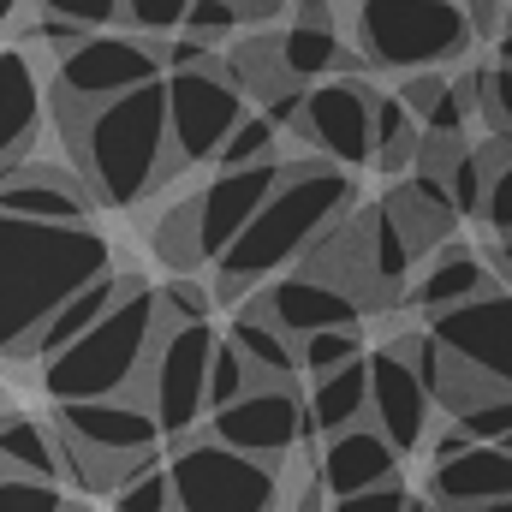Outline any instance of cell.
<instances>
[{
	"instance_id": "44",
	"label": "cell",
	"mask_w": 512,
	"mask_h": 512,
	"mask_svg": "<svg viewBox=\"0 0 512 512\" xmlns=\"http://www.w3.org/2000/svg\"><path fill=\"white\" fill-rule=\"evenodd\" d=\"M334 512H411L405 483H387L376 495H352V501H334Z\"/></svg>"
},
{
	"instance_id": "35",
	"label": "cell",
	"mask_w": 512,
	"mask_h": 512,
	"mask_svg": "<svg viewBox=\"0 0 512 512\" xmlns=\"http://www.w3.org/2000/svg\"><path fill=\"white\" fill-rule=\"evenodd\" d=\"M161 316H167V334L173 328H215V298L197 280H167L161 286Z\"/></svg>"
},
{
	"instance_id": "39",
	"label": "cell",
	"mask_w": 512,
	"mask_h": 512,
	"mask_svg": "<svg viewBox=\"0 0 512 512\" xmlns=\"http://www.w3.org/2000/svg\"><path fill=\"white\" fill-rule=\"evenodd\" d=\"M114 512H173V477H167V465L155 459L149 471H137L126 489L114 495Z\"/></svg>"
},
{
	"instance_id": "17",
	"label": "cell",
	"mask_w": 512,
	"mask_h": 512,
	"mask_svg": "<svg viewBox=\"0 0 512 512\" xmlns=\"http://www.w3.org/2000/svg\"><path fill=\"white\" fill-rule=\"evenodd\" d=\"M0 215L36 227H90V191L48 161H24L0 173Z\"/></svg>"
},
{
	"instance_id": "51",
	"label": "cell",
	"mask_w": 512,
	"mask_h": 512,
	"mask_svg": "<svg viewBox=\"0 0 512 512\" xmlns=\"http://www.w3.org/2000/svg\"><path fill=\"white\" fill-rule=\"evenodd\" d=\"M411 512H441L435 501H411Z\"/></svg>"
},
{
	"instance_id": "46",
	"label": "cell",
	"mask_w": 512,
	"mask_h": 512,
	"mask_svg": "<svg viewBox=\"0 0 512 512\" xmlns=\"http://www.w3.org/2000/svg\"><path fill=\"white\" fill-rule=\"evenodd\" d=\"M239 12H245V24H256V18H274V12H286L292 0H233Z\"/></svg>"
},
{
	"instance_id": "25",
	"label": "cell",
	"mask_w": 512,
	"mask_h": 512,
	"mask_svg": "<svg viewBox=\"0 0 512 512\" xmlns=\"http://www.w3.org/2000/svg\"><path fill=\"white\" fill-rule=\"evenodd\" d=\"M358 423H370V358L322 376L316 393H310V429H322L328 441L346 435V429H358Z\"/></svg>"
},
{
	"instance_id": "42",
	"label": "cell",
	"mask_w": 512,
	"mask_h": 512,
	"mask_svg": "<svg viewBox=\"0 0 512 512\" xmlns=\"http://www.w3.org/2000/svg\"><path fill=\"white\" fill-rule=\"evenodd\" d=\"M447 84H453L447 72H417V78H405V84H399V102H405L417 120H429V114H435V102L447 96Z\"/></svg>"
},
{
	"instance_id": "22",
	"label": "cell",
	"mask_w": 512,
	"mask_h": 512,
	"mask_svg": "<svg viewBox=\"0 0 512 512\" xmlns=\"http://www.w3.org/2000/svg\"><path fill=\"white\" fill-rule=\"evenodd\" d=\"M131 286H137V274H120V268H114V274H102L96 286H84L78 298H66V304L48 316V328L36 334L30 358H42V364H48V358H60L66 346H78V340H84V334H90V328H96V322L120 304V298H126Z\"/></svg>"
},
{
	"instance_id": "6",
	"label": "cell",
	"mask_w": 512,
	"mask_h": 512,
	"mask_svg": "<svg viewBox=\"0 0 512 512\" xmlns=\"http://www.w3.org/2000/svg\"><path fill=\"white\" fill-rule=\"evenodd\" d=\"M167 477L173 512H280V471L221 447L209 429L173 447Z\"/></svg>"
},
{
	"instance_id": "8",
	"label": "cell",
	"mask_w": 512,
	"mask_h": 512,
	"mask_svg": "<svg viewBox=\"0 0 512 512\" xmlns=\"http://www.w3.org/2000/svg\"><path fill=\"white\" fill-rule=\"evenodd\" d=\"M245 114H251V102L227 78V54H221V66H203V72H167V120H173L179 167H215L227 137L245 126Z\"/></svg>"
},
{
	"instance_id": "40",
	"label": "cell",
	"mask_w": 512,
	"mask_h": 512,
	"mask_svg": "<svg viewBox=\"0 0 512 512\" xmlns=\"http://www.w3.org/2000/svg\"><path fill=\"white\" fill-rule=\"evenodd\" d=\"M36 6H42V18H66L90 36H108L114 18H126V0H36Z\"/></svg>"
},
{
	"instance_id": "3",
	"label": "cell",
	"mask_w": 512,
	"mask_h": 512,
	"mask_svg": "<svg viewBox=\"0 0 512 512\" xmlns=\"http://www.w3.org/2000/svg\"><path fill=\"white\" fill-rule=\"evenodd\" d=\"M352 197H358V185L334 161H286V179L268 197V209L245 227V239L221 256V298H245L251 286L274 280L298 256H310L352 215Z\"/></svg>"
},
{
	"instance_id": "12",
	"label": "cell",
	"mask_w": 512,
	"mask_h": 512,
	"mask_svg": "<svg viewBox=\"0 0 512 512\" xmlns=\"http://www.w3.org/2000/svg\"><path fill=\"white\" fill-rule=\"evenodd\" d=\"M304 423H310V411H304L298 387L292 382H256L239 405H227V411L209 417V435H215L221 447L245 453V459L280 465V459L298 447Z\"/></svg>"
},
{
	"instance_id": "34",
	"label": "cell",
	"mask_w": 512,
	"mask_h": 512,
	"mask_svg": "<svg viewBox=\"0 0 512 512\" xmlns=\"http://www.w3.org/2000/svg\"><path fill=\"white\" fill-rule=\"evenodd\" d=\"M185 12H191V0H126V24H131V36H143V42L185 36Z\"/></svg>"
},
{
	"instance_id": "49",
	"label": "cell",
	"mask_w": 512,
	"mask_h": 512,
	"mask_svg": "<svg viewBox=\"0 0 512 512\" xmlns=\"http://www.w3.org/2000/svg\"><path fill=\"white\" fill-rule=\"evenodd\" d=\"M501 66H512V24H507V36H501Z\"/></svg>"
},
{
	"instance_id": "18",
	"label": "cell",
	"mask_w": 512,
	"mask_h": 512,
	"mask_svg": "<svg viewBox=\"0 0 512 512\" xmlns=\"http://www.w3.org/2000/svg\"><path fill=\"white\" fill-rule=\"evenodd\" d=\"M316 483L328 489V501H352V495H376L387 483H399V453L376 423H358L334 441H322V465Z\"/></svg>"
},
{
	"instance_id": "27",
	"label": "cell",
	"mask_w": 512,
	"mask_h": 512,
	"mask_svg": "<svg viewBox=\"0 0 512 512\" xmlns=\"http://www.w3.org/2000/svg\"><path fill=\"white\" fill-rule=\"evenodd\" d=\"M227 78L245 90V102L256 96V108H268L280 90H292V78H286V66H280V36H245V42H233Z\"/></svg>"
},
{
	"instance_id": "16",
	"label": "cell",
	"mask_w": 512,
	"mask_h": 512,
	"mask_svg": "<svg viewBox=\"0 0 512 512\" xmlns=\"http://www.w3.org/2000/svg\"><path fill=\"white\" fill-rule=\"evenodd\" d=\"M256 304L292 340H310V334H328V328H358V310H364L358 292H346V286H334L322 274H304V268L274 280L268 292H256Z\"/></svg>"
},
{
	"instance_id": "31",
	"label": "cell",
	"mask_w": 512,
	"mask_h": 512,
	"mask_svg": "<svg viewBox=\"0 0 512 512\" xmlns=\"http://www.w3.org/2000/svg\"><path fill=\"white\" fill-rule=\"evenodd\" d=\"M274 143H280V131L268 126V114H245V126L227 137V149H221L215 173H245V167H262V161H280V155H274Z\"/></svg>"
},
{
	"instance_id": "10",
	"label": "cell",
	"mask_w": 512,
	"mask_h": 512,
	"mask_svg": "<svg viewBox=\"0 0 512 512\" xmlns=\"http://www.w3.org/2000/svg\"><path fill=\"white\" fill-rule=\"evenodd\" d=\"M435 346L447 352V364L459 376H471L489 393H512V292H483L447 316L429 322Z\"/></svg>"
},
{
	"instance_id": "43",
	"label": "cell",
	"mask_w": 512,
	"mask_h": 512,
	"mask_svg": "<svg viewBox=\"0 0 512 512\" xmlns=\"http://www.w3.org/2000/svg\"><path fill=\"white\" fill-rule=\"evenodd\" d=\"M483 221L501 233V239H512V161L495 173V185H489V203H483Z\"/></svg>"
},
{
	"instance_id": "7",
	"label": "cell",
	"mask_w": 512,
	"mask_h": 512,
	"mask_svg": "<svg viewBox=\"0 0 512 512\" xmlns=\"http://www.w3.org/2000/svg\"><path fill=\"white\" fill-rule=\"evenodd\" d=\"M221 340L227 334H215V328H173V334H161V346L143 370L137 399L155 411V423L173 447L203 435V423H209V370H215Z\"/></svg>"
},
{
	"instance_id": "48",
	"label": "cell",
	"mask_w": 512,
	"mask_h": 512,
	"mask_svg": "<svg viewBox=\"0 0 512 512\" xmlns=\"http://www.w3.org/2000/svg\"><path fill=\"white\" fill-rule=\"evenodd\" d=\"M18 12H24V0H0V30H6V24H12Z\"/></svg>"
},
{
	"instance_id": "29",
	"label": "cell",
	"mask_w": 512,
	"mask_h": 512,
	"mask_svg": "<svg viewBox=\"0 0 512 512\" xmlns=\"http://www.w3.org/2000/svg\"><path fill=\"white\" fill-rule=\"evenodd\" d=\"M417 149H423V120L399 96H376V167L411 179L417 173Z\"/></svg>"
},
{
	"instance_id": "2",
	"label": "cell",
	"mask_w": 512,
	"mask_h": 512,
	"mask_svg": "<svg viewBox=\"0 0 512 512\" xmlns=\"http://www.w3.org/2000/svg\"><path fill=\"white\" fill-rule=\"evenodd\" d=\"M54 120H60V137L78 149L90 197H102L114 209H137L149 191H161L179 173V161H173V120H167V78L149 84V90H131V96L96 108V114L54 108Z\"/></svg>"
},
{
	"instance_id": "41",
	"label": "cell",
	"mask_w": 512,
	"mask_h": 512,
	"mask_svg": "<svg viewBox=\"0 0 512 512\" xmlns=\"http://www.w3.org/2000/svg\"><path fill=\"white\" fill-rule=\"evenodd\" d=\"M245 24V12L233 6V0H191V12H185V36H197V42H221V36H233Z\"/></svg>"
},
{
	"instance_id": "30",
	"label": "cell",
	"mask_w": 512,
	"mask_h": 512,
	"mask_svg": "<svg viewBox=\"0 0 512 512\" xmlns=\"http://www.w3.org/2000/svg\"><path fill=\"white\" fill-rule=\"evenodd\" d=\"M447 423H453L465 441H477V447H507L512 441V393H483V399L459 405Z\"/></svg>"
},
{
	"instance_id": "19",
	"label": "cell",
	"mask_w": 512,
	"mask_h": 512,
	"mask_svg": "<svg viewBox=\"0 0 512 512\" xmlns=\"http://www.w3.org/2000/svg\"><path fill=\"white\" fill-rule=\"evenodd\" d=\"M429 501L441 512H471L489 501H512V453L507 447H465L429 471Z\"/></svg>"
},
{
	"instance_id": "37",
	"label": "cell",
	"mask_w": 512,
	"mask_h": 512,
	"mask_svg": "<svg viewBox=\"0 0 512 512\" xmlns=\"http://www.w3.org/2000/svg\"><path fill=\"white\" fill-rule=\"evenodd\" d=\"M489 185H495V173H489V161L477 155V143L459 155V167L447 173V191H453V209L459 215H483V203H489Z\"/></svg>"
},
{
	"instance_id": "38",
	"label": "cell",
	"mask_w": 512,
	"mask_h": 512,
	"mask_svg": "<svg viewBox=\"0 0 512 512\" xmlns=\"http://www.w3.org/2000/svg\"><path fill=\"white\" fill-rule=\"evenodd\" d=\"M72 501L60 495V483H36V477H12L0 465V512H66Z\"/></svg>"
},
{
	"instance_id": "52",
	"label": "cell",
	"mask_w": 512,
	"mask_h": 512,
	"mask_svg": "<svg viewBox=\"0 0 512 512\" xmlns=\"http://www.w3.org/2000/svg\"><path fill=\"white\" fill-rule=\"evenodd\" d=\"M507 6H512V0H507Z\"/></svg>"
},
{
	"instance_id": "26",
	"label": "cell",
	"mask_w": 512,
	"mask_h": 512,
	"mask_svg": "<svg viewBox=\"0 0 512 512\" xmlns=\"http://www.w3.org/2000/svg\"><path fill=\"white\" fill-rule=\"evenodd\" d=\"M280 66H286V78H292L298 90H316V78H328V84H334V72H346V66H352V54H346L340 30L286 24V30H280Z\"/></svg>"
},
{
	"instance_id": "20",
	"label": "cell",
	"mask_w": 512,
	"mask_h": 512,
	"mask_svg": "<svg viewBox=\"0 0 512 512\" xmlns=\"http://www.w3.org/2000/svg\"><path fill=\"white\" fill-rule=\"evenodd\" d=\"M382 209L399 221V233L411 239V251H447L441 239L459 227V209H453V191H447V179H429V173H411V179H399V185L387 191Z\"/></svg>"
},
{
	"instance_id": "33",
	"label": "cell",
	"mask_w": 512,
	"mask_h": 512,
	"mask_svg": "<svg viewBox=\"0 0 512 512\" xmlns=\"http://www.w3.org/2000/svg\"><path fill=\"white\" fill-rule=\"evenodd\" d=\"M251 387H256V370L245 364V352H239L233 340H221L215 370H209V417H215V411H227V405H239Z\"/></svg>"
},
{
	"instance_id": "50",
	"label": "cell",
	"mask_w": 512,
	"mask_h": 512,
	"mask_svg": "<svg viewBox=\"0 0 512 512\" xmlns=\"http://www.w3.org/2000/svg\"><path fill=\"white\" fill-rule=\"evenodd\" d=\"M471 512H512V501H489V507H471Z\"/></svg>"
},
{
	"instance_id": "47",
	"label": "cell",
	"mask_w": 512,
	"mask_h": 512,
	"mask_svg": "<svg viewBox=\"0 0 512 512\" xmlns=\"http://www.w3.org/2000/svg\"><path fill=\"white\" fill-rule=\"evenodd\" d=\"M495 268L507 274V286H512V239H501V251H495Z\"/></svg>"
},
{
	"instance_id": "15",
	"label": "cell",
	"mask_w": 512,
	"mask_h": 512,
	"mask_svg": "<svg viewBox=\"0 0 512 512\" xmlns=\"http://www.w3.org/2000/svg\"><path fill=\"white\" fill-rule=\"evenodd\" d=\"M48 78H42V60L36 48H0V173L24 167L36 137H42V120H48Z\"/></svg>"
},
{
	"instance_id": "13",
	"label": "cell",
	"mask_w": 512,
	"mask_h": 512,
	"mask_svg": "<svg viewBox=\"0 0 512 512\" xmlns=\"http://www.w3.org/2000/svg\"><path fill=\"white\" fill-rule=\"evenodd\" d=\"M298 131L322 149V161H334L340 173L376 161V90L364 84H316L304 96V120Z\"/></svg>"
},
{
	"instance_id": "1",
	"label": "cell",
	"mask_w": 512,
	"mask_h": 512,
	"mask_svg": "<svg viewBox=\"0 0 512 512\" xmlns=\"http://www.w3.org/2000/svg\"><path fill=\"white\" fill-rule=\"evenodd\" d=\"M102 274H114L108 233L0 215V358H30L48 316Z\"/></svg>"
},
{
	"instance_id": "32",
	"label": "cell",
	"mask_w": 512,
	"mask_h": 512,
	"mask_svg": "<svg viewBox=\"0 0 512 512\" xmlns=\"http://www.w3.org/2000/svg\"><path fill=\"white\" fill-rule=\"evenodd\" d=\"M364 358V340H358V328H328V334H310V340H298V364L322 382V376H334V370H346V364H358Z\"/></svg>"
},
{
	"instance_id": "23",
	"label": "cell",
	"mask_w": 512,
	"mask_h": 512,
	"mask_svg": "<svg viewBox=\"0 0 512 512\" xmlns=\"http://www.w3.org/2000/svg\"><path fill=\"white\" fill-rule=\"evenodd\" d=\"M0 465L12 477H36V483H66V447L48 423L24 417V411H0Z\"/></svg>"
},
{
	"instance_id": "14",
	"label": "cell",
	"mask_w": 512,
	"mask_h": 512,
	"mask_svg": "<svg viewBox=\"0 0 512 512\" xmlns=\"http://www.w3.org/2000/svg\"><path fill=\"white\" fill-rule=\"evenodd\" d=\"M429 417H435V399L417 382V370L393 346H376L370 352V423L393 441L399 459L429 441Z\"/></svg>"
},
{
	"instance_id": "9",
	"label": "cell",
	"mask_w": 512,
	"mask_h": 512,
	"mask_svg": "<svg viewBox=\"0 0 512 512\" xmlns=\"http://www.w3.org/2000/svg\"><path fill=\"white\" fill-rule=\"evenodd\" d=\"M149 84H161V48L143 42V36L108 30V36H90L78 54H66V60L54 66L48 102H54V108L96 114V108L131 96V90H149Z\"/></svg>"
},
{
	"instance_id": "36",
	"label": "cell",
	"mask_w": 512,
	"mask_h": 512,
	"mask_svg": "<svg viewBox=\"0 0 512 512\" xmlns=\"http://www.w3.org/2000/svg\"><path fill=\"white\" fill-rule=\"evenodd\" d=\"M477 120L512 137V66H477Z\"/></svg>"
},
{
	"instance_id": "24",
	"label": "cell",
	"mask_w": 512,
	"mask_h": 512,
	"mask_svg": "<svg viewBox=\"0 0 512 512\" xmlns=\"http://www.w3.org/2000/svg\"><path fill=\"white\" fill-rule=\"evenodd\" d=\"M227 340L245 352V364L256 370V382H292V376L304 370V364H298V340H292V334H280V328L262 316V304H256V298L233 316Z\"/></svg>"
},
{
	"instance_id": "11",
	"label": "cell",
	"mask_w": 512,
	"mask_h": 512,
	"mask_svg": "<svg viewBox=\"0 0 512 512\" xmlns=\"http://www.w3.org/2000/svg\"><path fill=\"white\" fill-rule=\"evenodd\" d=\"M280 179H286V161H262V167H245V173H215L191 197V251L203 262H221L245 239V227L268 209Z\"/></svg>"
},
{
	"instance_id": "4",
	"label": "cell",
	"mask_w": 512,
	"mask_h": 512,
	"mask_svg": "<svg viewBox=\"0 0 512 512\" xmlns=\"http://www.w3.org/2000/svg\"><path fill=\"white\" fill-rule=\"evenodd\" d=\"M161 334H167L161 286L137 280L78 346H66L60 358L42 364L48 399L54 405H84V399H126V393H137L155 346H161Z\"/></svg>"
},
{
	"instance_id": "45",
	"label": "cell",
	"mask_w": 512,
	"mask_h": 512,
	"mask_svg": "<svg viewBox=\"0 0 512 512\" xmlns=\"http://www.w3.org/2000/svg\"><path fill=\"white\" fill-rule=\"evenodd\" d=\"M286 512H334V501H328V489H322V483L310 477V483H304V489L292 495V507H286Z\"/></svg>"
},
{
	"instance_id": "21",
	"label": "cell",
	"mask_w": 512,
	"mask_h": 512,
	"mask_svg": "<svg viewBox=\"0 0 512 512\" xmlns=\"http://www.w3.org/2000/svg\"><path fill=\"white\" fill-rule=\"evenodd\" d=\"M483 292H495V274H489L483 251H471V245L435 251L429 268H423V280H417V304L429 310V322L459 310V304H471V298H483Z\"/></svg>"
},
{
	"instance_id": "5",
	"label": "cell",
	"mask_w": 512,
	"mask_h": 512,
	"mask_svg": "<svg viewBox=\"0 0 512 512\" xmlns=\"http://www.w3.org/2000/svg\"><path fill=\"white\" fill-rule=\"evenodd\" d=\"M471 42L465 0H358V48L376 72H447Z\"/></svg>"
},
{
	"instance_id": "28",
	"label": "cell",
	"mask_w": 512,
	"mask_h": 512,
	"mask_svg": "<svg viewBox=\"0 0 512 512\" xmlns=\"http://www.w3.org/2000/svg\"><path fill=\"white\" fill-rule=\"evenodd\" d=\"M364 233H370V286H376V298H393V292H405V280H411V239L399 233V221L387 215L382 203L364 215Z\"/></svg>"
}]
</instances>
